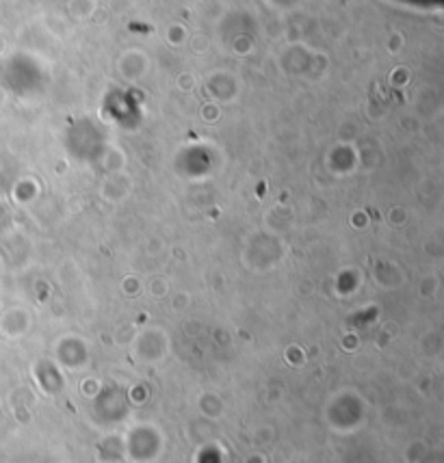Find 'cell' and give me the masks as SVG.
Returning <instances> with one entry per match:
<instances>
[{
  "label": "cell",
  "instance_id": "obj_1",
  "mask_svg": "<svg viewBox=\"0 0 444 463\" xmlns=\"http://www.w3.org/2000/svg\"><path fill=\"white\" fill-rule=\"evenodd\" d=\"M178 84H180V89L185 87L187 84V89H191L195 84V80H193V74H180V78H178Z\"/></svg>",
  "mask_w": 444,
  "mask_h": 463
}]
</instances>
